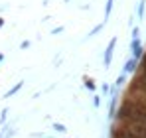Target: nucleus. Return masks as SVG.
Returning <instances> with one entry per match:
<instances>
[{
    "instance_id": "obj_1",
    "label": "nucleus",
    "mask_w": 146,
    "mask_h": 138,
    "mask_svg": "<svg viewBox=\"0 0 146 138\" xmlns=\"http://www.w3.org/2000/svg\"><path fill=\"white\" fill-rule=\"evenodd\" d=\"M121 118L138 122V126H146V107L142 105H124L121 109Z\"/></svg>"
},
{
    "instance_id": "obj_2",
    "label": "nucleus",
    "mask_w": 146,
    "mask_h": 138,
    "mask_svg": "<svg viewBox=\"0 0 146 138\" xmlns=\"http://www.w3.org/2000/svg\"><path fill=\"white\" fill-rule=\"evenodd\" d=\"M121 138H146V126H136V128H124L121 130Z\"/></svg>"
},
{
    "instance_id": "obj_3",
    "label": "nucleus",
    "mask_w": 146,
    "mask_h": 138,
    "mask_svg": "<svg viewBox=\"0 0 146 138\" xmlns=\"http://www.w3.org/2000/svg\"><path fill=\"white\" fill-rule=\"evenodd\" d=\"M115 44H117V40L113 38V40L109 42V46H107V51H105V65H107V67L111 65V55H113V49H115Z\"/></svg>"
},
{
    "instance_id": "obj_4",
    "label": "nucleus",
    "mask_w": 146,
    "mask_h": 138,
    "mask_svg": "<svg viewBox=\"0 0 146 138\" xmlns=\"http://www.w3.org/2000/svg\"><path fill=\"white\" fill-rule=\"evenodd\" d=\"M22 85H24L22 81H20V83H16V85H14V87H12L10 91H6V95H4V99H10V97H12L14 93H18V91H20V89H22Z\"/></svg>"
},
{
    "instance_id": "obj_5",
    "label": "nucleus",
    "mask_w": 146,
    "mask_h": 138,
    "mask_svg": "<svg viewBox=\"0 0 146 138\" xmlns=\"http://www.w3.org/2000/svg\"><path fill=\"white\" fill-rule=\"evenodd\" d=\"M134 63H136V59H130V61H126V65H124V71H132V69H134Z\"/></svg>"
},
{
    "instance_id": "obj_6",
    "label": "nucleus",
    "mask_w": 146,
    "mask_h": 138,
    "mask_svg": "<svg viewBox=\"0 0 146 138\" xmlns=\"http://www.w3.org/2000/svg\"><path fill=\"white\" fill-rule=\"evenodd\" d=\"M111 6H113V0H107V6H105V16L109 18V14H111Z\"/></svg>"
},
{
    "instance_id": "obj_7",
    "label": "nucleus",
    "mask_w": 146,
    "mask_h": 138,
    "mask_svg": "<svg viewBox=\"0 0 146 138\" xmlns=\"http://www.w3.org/2000/svg\"><path fill=\"white\" fill-rule=\"evenodd\" d=\"M53 128H57V130H59V132H65V126H61V124H57V122H55V124H53Z\"/></svg>"
},
{
    "instance_id": "obj_8",
    "label": "nucleus",
    "mask_w": 146,
    "mask_h": 138,
    "mask_svg": "<svg viewBox=\"0 0 146 138\" xmlns=\"http://www.w3.org/2000/svg\"><path fill=\"white\" fill-rule=\"evenodd\" d=\"M6 115H8V111H2V116H0V122H4V120H6Z\"/></svg>"
},
{
    "instance_id": "obj_9",
    "label": "nucleus",
    "mask_w": 146,
    "mask_h": 138,
    "mask_svg": "<svg viewBox=\"0 0 146 138\" xmlns=\"http://www.w3.org/2000/svg\"><path fill=\"white\" fill-rule=\"evenodd\" d=\"M142 89H144V93H146V81H144V83H142Z\"/></svg>"
},
{
    "instance_id": "obj_10",
    "label": "nucleus",
    "mask_w": 146,
    "mask_h": 138,
    "mask_svg": "<svg viewBox=\"0 0 146 138\" xmlns=\"http://www.w3.org/2000/svg\"><path fill=\"white\" fill-rule=\"evenodd\" d=\"M2 26H4V20H2V18H0V28H2Z\"/></svg>"
},
{
    "instance_id": "obj_11",
    "label": "nucleus",
    "mask_w": 146,
    "mask_h": 138,
    "mask_svg": "<svg viewBox=\"0 0 146 138\" xmlns=\"http://www.w3.org/2000/svg\"><path fill=\"white\" fill-rule=\"evenodd\" d=\"M2 59H4V55H2V53H0V61H2Z\"/></svg>"
}]
</instances>
